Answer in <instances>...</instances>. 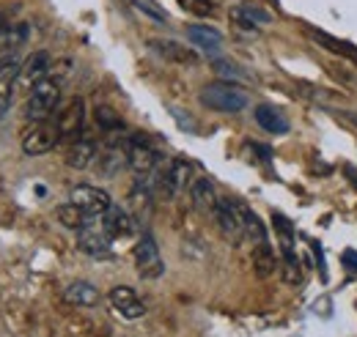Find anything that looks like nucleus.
I'll return each mask as SVG.
<instances>
[{"label":"nucleus","instance_id":"13","mask_svg":"<svg viewBox=\"0 0 357 337\" xmlns=\"http://www.w3.org/2000/svg\"><path fill=\"white\" fill-rule=\"evenodd\" d=\"M228 14H231V19H234L239 28H245V31H256V28H264V25L272 22L267 8L256 6V3H236Z\"/></svg>","mask_w":357,"mask_h":337},{"label":"nucleus","instance_id":"17","mask_svg":"<svg viewBox=\"0 0 357 337\" xmlns=\"http://www.w3.org/2000/svg\"><path fill=\"white\" fill-rule=\"evenodd\" d=\"M99 222L110 233V239H124V236H132L135 233V219L121 206H110L99 217Z\"/></svg>","mask_w":357,"mask_h":337},{"label":"nucleus","instance_id":"3","mask_svg":"<svg viewBox=\"0 0 357 337\" xmlns=\"http://www.w3.org/2000/svg\"><path fill=\"white\" fill-rule=\"evenodd\" d=\"M135 269L143 280H157L165 274V260H162L160 247L151 233H143L135 244Z\"/></svg>","mask_w":357,"mask_h":337},{"label":"nucleus","instance_id":"25","mask_svg":"<svg viewBox=\"0 0 357 337\" xmlns=\"http://www.w3.org/2000/svg\"><path fill=\"white\" fill-rule=\"evenodd\" d=\"M239 214H242L245 236H248L253 244H267V228H264V222L259 219V214L250 209V206H245V203H239Z\"/></svg>","mask_w":357,"mask_h":337},{"label":"nucleus","instance_id":"14","mask_svg":"<svg viewBox=\"0 0 357 337\" xmlns=\"http://www.w3.org/2000/svg\"><path fill=\"white\" fill-rule=\"evenodd\" d=\"M127 165V140H113L102 148V154L96 157V168L105 178H113L119 170Z\"/></svg>","mask_w":357,"mask_h":337},{"label":"nucleus","instance_id":"2","mask_svg":"<svg viewBox=\"0 0 357 337\" xmlns=\"http://www.w3.org/2000/svg\"><path fill=\"white\" fill-rule=\"evenodd\" d=\"M61 104V85L58 80L45 77L42 83L31 88V96L25 102V118L28 121H47Z\"/></svg>","mask_w":357,"mask_h":337},{"label":"nucleus","instance_id":"18","mask_svg":"<svg viewBox=\"0 0 357 337\" xmlns=\"http://www.w3.org/2000/svg\"><path fill=\"white\" fill-rule=\"evenodd\" d=\"M96 157H99L96 143H93V140H86V137H80V140H75V143L69 146L66 165H69V168H75V170H86L89 165L96 162Z\"/></svg>","mask_w":357,"mask_h":337},{"label":"nucleus","instance_id":"28","mask_svg":"<svg viewBox=\"0 0 357 337\" xmlns=\"http://www.w3.org/2000/svg\"><path fill=\"white\" fill-rule=\"evenodd\" d=\"M178 6L195 17H209L218 11V0H178Z\"/></svg>","mask_w":357,"mask_h":337},{"label":"nucleus","instance_id":"5","mask_svg":"<svg viewBox=\"0 0 357 337\" xmlns=\"http://www.w3.org/2000/svg\"><path fill=\"white\" fill-rule=\"evenodd\" d=\"M212 217H215L220 233H223L231 244H239L245 239V225H242V214H239V201H234V198H218V203L212 209Z\"/></svg>","mask_w":357,"mask_h":337},{"label":"nucleus","instance_id":"30","mask_svg":"<svg viewBox=\"0 0 357 337\" xmlns=\"http://www.w3.org/2000/svg\"><path fill=\"white\" fill-rule=\"evenodd\" d=\"M215 72H218L220 77H225L228 83H231V80H245V72H239L234 63H225V61H218V63H215Z\"/></svg>","mask_w":357,"mask_h":337},{"label":"nucleus","instance_id":"1","mask_svg":"<svg viewBox=\"0 0 357 337\" xmlns=\"http://www.w3.org/2000/svg\"><path fill=\"white\" fill-rule=\"evenodd\" d=\"M248 102H250L248 93L228 80H215V83L204 85L201 91V104H206L215 113H242Z\"/></svg>","mask_w":357,"mask_h":337},{"label":"nucleus","instance_id":"4","mask_svg":"<svg viewBox=\"0 0 357 337\" xmlns=\"http://www.w3.org/2000/svg\"><path fill=\"white\" fill-rule=\"evenodd\" d=\"M61 143V129L58 121H33V127L22 134V151L28 157H42L47 151H52Z\"/></svg>","mask_w":357,"mask_h":337},{"label":"nucleus","instance_id":"24","mask_svg":"<svg viewBox=\"0 0 357 337\" xmlns=\"http://www.w3.org/2000/svg\"><path fill=\"white\" fill-rule=\"evenodd\" d=\"M256 124L264 129V132H269V134H286V132H289L286 116L278 113L275 107H267V104L256 107Z\"/></svg>","mask_w":357,"mask_h":337},{"label":"nucleus","instance_id":"27","mask_svg":"<svg viewBox=\"0 0 357 337\" xmlns=\"http://www.w3.org/2000/svg\"><path fill=\"white\" fill-rule=\"evenodd\" d=\"M311 33L316 36V42L321 44V47H327V49H333V52H338V55H352V58L357 55L355 47H349L347 42H338V39H333L330 33H321V31H311Z\"/></svg>","mask_w":357,"mask_h":337},{"label":"nucleus","instance_id":"7","mask_svg":"<svg viewBox=\"0 0 357 337\" xmlns=\"http://www.w3.org/2000/svg\"><path fill=\"white\" fill-rule=\"evenodd\" d=\"M190 175H192V168H190L184 159H174L168 168L162 170V175L157 178V187H160V192H162L168 201H174V198H178V195L187 189Z\"/></svg>","mask_w":357,"mask_h":337},{"label":"nucleus","instance_id":"29","mask_svg":"<svg viewBox=\"0 0 357 337\" xmlns=\"http://www.w3.org/2000/svg\"><path fill=\"white\" fill-rule=\"evenodd\" d=\"M132 6L137 8V11H143L149 19H154L157 25H165V22H168V14H165L162 8H157L151 0H132Z\"/></svg>","mask_w":357,"mask_h":337},{"label":"nucleus","instance_id":"16","mask_svg":"<svg viewBox=\"0 0 357 337\" xmlns=\"http://www.w3.org/2000/svg\"><path fill=\"white\" fill-rule=\"evenodd\" d=\"M149 47L162 58V61H171V63H178V66H195L198 63V52L187 44H178V42H149Z\"/></svg>","mask_w":357,"mask_h":337},{"label":"nucleus","instance_id":"23","mask_svg":"<svg viewBox=\"0 0 357 337\" xmlns=\"http://www.w3.org/2000/svg\"><path fill=\"white\" fill-rule=\"evenodd\" d=\"M55 217H58V222L63 225V228H69V230H80V228H86L91 219H96V217H91L89 211H83L77 203H63V206H58L55 209Z\"/></svg>","mask_w":357,"mask_h":337},{"label":"nucleus","instance_id":"26","mask_svg":"<svg viewBox=\"0 0 357 337\" xmlns=\"http://www.w3.org/2000/svg\"><path fill=\"white\" fill-rule=\"evenodd\" d=\"M253 269H256L259 277H269L278 269V260H275V253H272L269 242L267 244H256V250H253Z\"/></svg>","mask_w":357,"mask_h":337},{"label":"nucleus","instance_id":"8","mask_svg":"<svg viewBox=\"0 0 357 337\" xmlns=\"http://www.w3.org/2000/svg\"><path fill=\"white\" fill-rule=\"evenodd\" d=\"M69 201H72V203H77L83 211H89L91 217H102L105 211L113 206L110 195H107L105 189H99V187H91V184H80V187H75V189L69 192Z\"/></svg>","mask_w":357,"mask_h":337},{"label":"nucleus","instance_id":"20","mask_svg":"<svg viewBox=\"0 0 357 337\" xmlns=\"http://www.w3.org/2000/svg\"><path fill=\"white\" fill-rule=\"evenodd\" d=\"M187 36H190V42L195 44V47H201V49L209 52V55H218L220 47H223L220 31H215V28H209V25H190V28H187Z\"/></svg>","mask_w":357,"mask_h":337},{"label":"nucleus","instance_id":"12","mask_svg":"<svg viewBox=\"0 0 357 337\" xmlns=\"http://www.w3.org/2000/svg\"><path fill=\"white\" fill-rule=\"evenodd\" d=\"M20 69H22V63L14 61V58L0 61V121L11 110V91H14V85L20 83Z\"/></svg>","mask_w":357,"mask_h":337},{"label":"nucleus","instance_id":"6","mask_svg":"<svg viewBox=\"0 0 357 337\" xmlns=\"http://www.w3.org/2000/svg\"><path fill=\"white\" fill-rule=\"evenodd\" d=\"M77 247H80L86 255H93V258H107V255H110V250H113V239H110V233L102 228L99 217L91 219L86 228L77 230Z\"/></svg>","mask_w":357,"mask_h":337},{"label":"nucleus","instance_id":"22","mask_svg":"<svg viewBox=\"0 0 357 337\" xmlns=\"http://www.w3.org/2000/svg\"><path fill=\"white\" fill-rule=\"evenodd\" d=\"M63 299H66L69 304H75V307H93V304L99 301V291H96V285H91L86 280H77V283L66 285Z\"/></svg>","mask_w":357,"mask_h":337},{"label":"nucleus","instance_id":"31","mask_svg":"<svg viewBox=\"0 0 357 337\" xmlns=\"http://www.w3.org/2000/svg\"><path fill=\"white\" fill-rule=\"evenodd\" d=\"M341 260H344V266H347V269L357 272V253L355 250H344V253H341Z\"/></svg>","mask_w":357,"mask_h":337},{"label":"nucleus","instance_id":"15","mask_svg":"<svg viewBox=\"0 0 357 337\" xmlns=\"http://www.w3.org/2000/svg\"><path fill=\"white\" fill-rule=\"evenodd\" d=\"M50 66H52L50 52H45V49L31 52V55L22 61V69H20V83L28 85V88H33V85L42 83L47 75H50Z\"/></svg>","mask_w":357,"mask_h":337},{"label":"nucleus","instance_id":"19","mask_svg":"<svg viewBox=\"0 0 357 337\" xmlns=\"http://www.w3.org/2000/svg\"><path fill=\"white\" fill-rule=\"evenodd\" d=\"M190 203L192 209L201 211V214H212L215 203H218V195H215V187L209 178H195L192 187H190Z\"/></svg>","mask_w":357,"mask_h":337},{"label":"nucleus","instance_id":"11","mask_svg":"<svg viewBox=\"0 0 357 337\" xmlns=\"http://www.w3.org/2000/svg\"><path fill=\"white\" fill-rule=\"evenodd\" d=\"M107 299H110L113 310H116L119 315L130 318V321H135V318H143V315H146V304L137 299V294H135L130 285H116V288H110Z\"/></svg>","mask_w":357,"mask_h":337},{"label":"nucleus","instance_id":"10","mask_svg":"<svg viewBox=\"0 0 357 337\" xmlns=\"http://www.w3.org/2000/svg\"><path fill=\"white\" fill-rule=\"evenodd\" d=\"M127 165L137 175H149L157 168V151L143 137H127Z\"/></svg>","mask_w":357,"mask_h":337},{"label":"nucleus","instance_id":"21","mask_svg":"<svg viewBox=\"0 0 357 337\" xmlns=\"http://www.w3.org/2000/svg\"><path fill=\"white\" fill-rule=\"evenodd\" d=\"M272 228L278 233V242H280V253H283V260H297V253H294V225L283 217V214H272Z\"/></svg>","mask_w":357,"mask_h":337},{"label":"nucleus","instance_id":"9","mask_svg":"<svg viewBox=\"0 0 357 337\" xmlns=\"http://www.w3.org/2000/svg\"><path fill=\"white\" fill-rule=\"evenodd\" d=\"M58 129H61V140H80L83 124H86V102L83 99H72L61 113H58Z\"/></svg>","mask_w":357,"mask_h":337}]
</instances>
